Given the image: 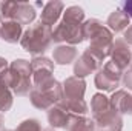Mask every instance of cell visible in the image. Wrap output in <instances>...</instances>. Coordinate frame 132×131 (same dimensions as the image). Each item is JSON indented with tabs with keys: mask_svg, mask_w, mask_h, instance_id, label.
Masks as SVG:
<instances>
[{
	"mask_svg": "<svg viewBox=\"0 0 132 131\" xmlns=\"http://www.w3.org/2000/svg\"><path fill=\"white\" fill-rule=\"evenodd\" d=\"M83 22H85V11L80 6H69L63 12L62 22L52 31V40L55 43H65L75 46L81 43L83 39Z\"/></svg>",
	"mask_w": 132,
	"mask_h": 131,
	"instance_id": "cell-1",
	"label": "cell"
},
{
	"mask_svg": "<svg viewBox=\"0 0 132 131\" xmlns=\"http://www.w3.org/2000/svg\"><path fill=\"white\" fill-rule=\"evenodd\" d=\"M29 99L37 110L48 111L63 99V86L52 77L43 83L34 85L32 91L29 93Z\"/></svg>",
	"mask_w": 132,
	"mask_h": 131,
	"instance_id": "cell-2",
	"label": "cell"
},
{
	"mask_svg": "<svg viewBox=\"0 0 132 131\" xmlns=\"http://www.w3.org/2000/svg\"><path fill=\"white\" fill-rule=\"evenodd\" d=\"M51 43H52V30L40 22L29 26L20 39L22 48L35 57L38 54H43L51 46Z\"/></svg>",
	"mask_w": 132,
	"mask_h": 131,
	"instance_id": "cell-3",
	"label": "cell"
},
{
	"mask_svg": "<svg viewBox=\"0 0 132 131\" xmlns=\"http://www.w3.org/2000/svg\"><path fill=\"white\" fill-rule=\"evenodd\" d=\"M123 72L118 66L112 62H106L103 68H100L95 74L94 83L101 91H115V88L120 85V80L123 77Z\"/></svg>",
	"mask_w": 132,
	"mask_h": 131,
	"instance_id": "cell-4",
	"label": "cell"
},
{
	"mask_svg": "<svg viewBox=\"0 0 132 131\" xmlns=\"http://www.w3.org/2000/svg\"><path fill=\"white\" fill-rule=\"evenodd\" d=\"M3 80V83L17 96H28L34 88V83L31 80V76H26L14 68H8L6 74L0 79Z\"/></svg>",
	"mask_w": 132,
	"mask_h": 131,
	"instance_id": "cell-5",
	"label": "cell"
},
{
	"mask_svg": "<svg viewBox=\"0 0 132 131\" xmlns=\"http://www.w3.org/2000/svg\"><path fill=\"white\" fill-rule=\"evenodd\" d=\"M89 42H91V45L86 49H89L98 59L104 60L109 56V53H111V46L114 43V35L108 30V26L103 25L97 33H94V35L89 39Z\"/></svg>",
	"mask_w": 132,
	"mask_h": 131,
	"instance_id": "cell-6",
	"label": "cell"
},
{
	"mask_svg": "<svg viewBox=\"0 0 132 131\" xmlns=\"http://www.w3.org/2000/svg\"><path fill=\"white\" fill-rule=\"evenodd\" d=\"M101 65H103L101 59H98L95 54H92L89 49H85V53L74 63V76L83 79V77L89 76L91 72L98 71L101 68Z\"/></svg>",
	"mask_w": 132,
	"mask_h": 131,
	"instance_id": "cell-7",
	"label": "cell"
},
{
	"mask_svg": "<svg viewBox=\"0 0 132 131\" xmlns=\"http://www.w3.org/2000/svg\"><path fill=\"white\" fill-rule=\"evenodd\" d=\"M31 71H32V83L38 85L49 79H52L54 72V62L45 56H37L31 60Z\"/></svg>",
	"mask_w": 132,
	"mask_h": 131,
	"instance_id": "cell-8",
	"label": "cell"
},
{
	"mask_svg": "<svg viewBox=\"0 0 132 131\" xmlns=\"http://www.w3.org/2000/svg\"><path fill=\"white\" fill-rule=\"evenodd\" d=\"M111 62L115 63L121 71H125L132 62V51L131 46L123 40V39H115L112 46H111V53H109Z\"/></svg>",
	"mask_w": 132,
	"mask_h": 131,
	"instance_id": "cell-9",
	"label": "cell"
},
{
	"mask_svg": "<svg viewBox=\"0 0 132 131\" xmlns=\"http://www.w3.org/2000/svg\"><path fill=\"white\" fill-rule=\"evenodd\" d=\"M95 123V128L98 131H121L123 130V117L120 113H117L112 106L109 111L101 114L98 117L92 119Z\"/></svg>",
	"mask_w": 132,
	"mask_h": 131,
	"instance_id": "cell-10",
	"label": "cell"
},
{
	"mask_svg": "<svg viewBox=\"0 0 132 131\" xmlns=\"http://www.w3.org/2000/svg\"><path fill=\"white\" fill-rule=\"evenodd\" d=\"M63 2H59V0H54V2H48L45 3L43 9H42V16H40V23H43L45 26H52L59 22L62 12H63Z\"/></svg>",
	"mask_w": 132,
	"mask_h": 131,
	"instance_id": "cell-11",
	"label": "cell"
},
{
	"mask_svg": "<svg viewBox=\"0 0 132 131\" xmlns=\"http://www.w3.org/2000/svg\"><path fill=\"white\" fill-rule=\"evenodd\" d=\"M63 99L68 100H75V99H83L86 91V82L80 77H68L63 82Z\"/></svg>",
	"mask_w": 132,
	"mask_h": 131,
	"instance_id": "cell-12",
	"label": "cell"
},
{
	"mask_svg": "<svg viewBox=\"0 0 132 131\" xmlns=\"http://www.w3.org/2000/svg\"><path fill=\"white\" fill-rule=\"evenodd\" d=\"M23 35V26L15 20L2 22L0 25V39L8 43H17Z\"/></svg>",
	"mask_w": 132,
	"mask_h": 131,
	"instance_id": "cell-13",
	"label": "cell"
},
{
	"mask_svg": "<svg viewBox=\"0 0 132 131\" xmlns=\"http://www.w3.org/2000/svg\"><path fill=\"white\" fill-rule=\"evenodd\" d=\"M108 30L111 33H121L125 30H128L131 26V19L128 17V14L123 9H115L114 12H111V16L108 17Z\"/></svg>",
	"mask_w": 132,
	"mask_h": 131,
	"instance_id": "cell-14",
	"label": "cell"
},
{
	"mask_svg": "<svg viewBox=\"0 0 132 131\" xmlns=\"http://www.w3.org/2000/svg\"><path fill=\"white\" fill-rule=\"evenodd\" d=\"M66 131H95V123L92 119L86 116H78V114H71L66 122Z\"/></svg>",
	"mask_w": 132,
	"mask_h": 131,
	"instance_id": "cell-15",
	"label": "cell"
},
{
	"mask_svg": "<svg viewBox=\"0 0 132 131\" xmlns=\"http://www.w3.org/2000/svg\"><path fill=\"white\" fill-rule=\"evenodd\" d=\"M35 16H37V11H35V6H34V5L28 3V2H19L12 20L19 22V23L23 26V25L32 23L34 19H35Z\"/></svg>",
	"mask_w": 132,
	"mask_h": 131,
	"instance_id": "cell-16",
	"label": "cell"
},
{
	"mask_svg": "<svg viewBox=\"0 0 132 131\" xmlns=\"http://www.w3.org/2000/svg\"><path fill=\"white\" fill-rule=\"evenodd\" d=\"M78 53L75 49V46L71 45H59L57 48H54V54L52 59L57 65H69L77 59Z\"/></svg>",
	"mask_w": 132,
	"mask_h": 131,
	"instance_id": "cell-17",
	"label": "cell"
},
{
	"mask_svg": "<svg viewBox=\"0 0 132 131\" xmlns=\"http://www.w3.org/2000/svg\"><path fill=\"white\" fill-rule=\"evenodd\" d=\"M68 117H69V113L60 103H57V105H54L52 108L48 110V122H49L51 128L52 127L54 128H65Z\"/></svg>",
	"mask_w": 132,
	"mask_h": 131,
	"instance_id": "cell-18",
	"label": "cell"
},
{
	"mask_svg": "<svg viewBox=\"0 0 132 131\" xmlns=\"http://www.w3.org/2000/svg\"><path fill=\"white\" fill-rule=\"evenodd\" d=\"M129 100H131V94L125 90H118V91H114V94L109 97L111 102V106L120 113V114H125L128 113V108H129Z\"/></svg>",
	"mask_w": 132,
	"mask_h": 131,
	"instance_id": "cell-19",
	"label": "cell"
},
{
	"mask_svg": "<svg viewBox=\"0 0 132 131\" xmlns=\"http://www.w3.org/2000/svg\"><path fill=\"white\" fill-rule=\"evenodd\" d=\"M111 110V102L109 97H106L103 93H97L92 96L91 100V111H92V119L94 117H98L101 114H104L106 111Z\"/></svg>",
	"mask_w": 132,
	"mask_h": 131,
	"instance_id": "cell-20",
	"label": "cell"
},
{
	"mask_svg": "<svg viewBox=\"0 0 132 131\" xmlns=\"http://www.w3.org/2000/svg\"><path fill=\"white\" fill-rule=\"evenodd\" d=\"M68 113L71 114H78V116H85L88 113V103L85 102V99H75V100H68L62 99L59 102Z\"/></svg>",
	"mask_w": 132,
	"mask_h": 131,
	"instance_id": "cell-21",
	"label": "cell"
},
{
	"mask_svg": "<svg viewBox=\"0 0 132 131\" xmlns=\"http://www.w3.org/2000/svg\"><path fill=\"white\" fill-rule=\"evenodd\" d=\"M12 91L3 83V80H0V113H6L11 110L12 106Z\"/></svg>",
	"mask_w": 132,
	"mask_h": 131,
	"instance_id": "cell-22",
	"label": "cell"
},
{
	"mask_svg": "<svg viewBox=\"0 0 132 131\" xmlns=\"http://www.w3.org/2000/svg\"><path fill=\"white\" fill-rule=\"evenodd\" d=\"M17 3L19 2H11V0H6V2L0 3V20L2 22H8V20L14 19V12H15V8H17Z\"/></svg>",
	"mask_w": 132,
	"mask_h": 131,
	"instance_id": "cell-23",
	"label": "cell"
},
{
	"mask_svg": "<svg viewBox=\"0 0 132 131\" xmlns=\"http://www.w3.org/2000/svg\"><path fill=\"white\" fill-rule=\"evenodd\" d=\"M101 26H103V23L100 20H97V19H89V20L83 22V26H81V30H83V39L89 40L94 35V33H97Z\"/></svg>",
	"mask_w": 132,
	"mask_h": 131,
	"instance_id": "cell-24",
	"label": "cell"
},
{
	"mask_svg": "<svg viewBox=\"0 0 132 131\" xmlns=\"http://www.w3.org/2000/svg\"><path fill=\"white\" fill-rule=\"evenodd\" d=\"M9 66L14 68V69H17V71H20V72H23V74H26V76H32L31 62H28V60H25V59H15L14 62H11Z\"/></svg>",
	"mask_w": 132,
	"mask_h": 131,
	"instance_id": "cell-25",
	"label": "cell"
},
{
	"mask_svg": "<svg viewBox=\"0 0 132 131\" xmlns=\"http://www.w3.org/2000/svg\"><path fill=\"white\" fill-rule=\"evenodd\" d=\"M15 131H42V125L37 119H26L22 123H19Z\"/></svg>",
	"mask_w": 132,
	"mask_h": 131,
	"instance_id": "cell-26",
	"label": "cell"
},
{
	"mask_svg": "<svg viewBox=\"0 0 132 131\" xmlns=\"http://www.w3.org/2000/svg\"><path fill=\"white\" fill-rule=\"evenodd\" d=\"M123 85L128 90H132V69H128L126 72H123Z\"/></svg>",
	"mask_w": 132,
	"mask_h": 131,
	"instance_id": "cell-27",
	"label": "cell"
},
{
	"mask_svg": "<svg viewBox=\"0 0 132 131\" xmlns=\"http://www.w3.org/2000/svg\"><path fill=\"white\" fill-rule=\"evenodd\" d=\"M120 9H123V11L128 14V17L132 19V0H128V2H125V3H121Z\"/></svg>",
	"mask_w": 132,
	"mask_h": 131,
	"instance_id": "cell-28",
	"label": "cell"
},
{
	"mask_svg": "<svg viewBox=\"0 0 132 131\" xmlns=\"http://www.w3.org/2000/svg\"><path fill=\"white\" fill-rule=\"evenodd\" d=\"M8 68H9V63H8V60H6L5 57H0V79H2V77L6 74Z\"/></svg>",
	"mask_w": 132,
	"mask_h": 131,
	"instance_id": "cell-29",
	"label": "cell"
},
{
	"mask_svg": "<svg viewBox=\"0 0 132 131\" xmlns=\"http://www.w3.org/2000/svg\"><path fill=\"white\" fill-rule=\"evenodd\" d=\"M123 37H125L123 40L131 46V45H132V25L128 28V30H125V35H123Z\"/></svg>",
	"mask_w": 132,
	"mask_h": 131,
	"instance_id": "cell-30",
	"label": "cell"
},
{
	"mask_svg": "<svg viewBox=\"0 0 132 131\" xmlns=\"http://www.w3.org/2000/svg\"><path fill=\"white\" fill-rule=\"evenodd\" d=\"M128 114H132V94H131V100H129V108H128Z\"/></svg>",
	"mask_w": 132,
	"mask_h": 131,
	"instance_id": "cell-31",
	"label": "cell"
},
{
	"mask_svg": "<svg viewBox=\"0 0 132 131\" xmlns=\"http://www.w3.org/2000/svg\"><path fill=\"white\" fill-rule=\"evenodd\" d=\"M3 123H5V119H3V116H2V113H0V130H2V127H3Z\"/></svg>",
	"mask_w": 132,
	"mask_h": 131,
	"instance_id": "cell-32",
	"label": "cell"
},
{
	"mask_svg": "<svg viewBox=\"0 0 132 131\" xmlns=\"http://www.w3.org/2000/svg\"><path fill=\"white\" fill-rule=\"evenodd\" d=\"M42 131H54V130H52V128L49 127V128H45V130H42Z\"/></svg>",
	"mask_w": 132,
	"mask_h": 131,
	"instance_id": "cell-33",
	"label": "cell"
},
{
	"mask_svg": "<svg viewBox=\"0 0 132 131\" xmlns=\"http://www.w3.org/2000/svg\"><path fill=\"white\" fill-rule=\"evenodd\" d=\"M131 69H132V62H131Z\"/></svg>",
	"mask_w": 132,
	"mask_h": 131,
	"instance_id": "cell-34",
	"label": "cell"
},
{
	"mask_svg": "<svg viewBox=\"0 0 132 131\" xmlns=\"http://www.w3.org/2000/svg\"><path fill=\"white\" fill-rule=\"evenodd\" d=\"M5 131H11V130H5Z\"/></svg>",
	"mask_w": 132,
	"mask_h": 131,
	"instance_id": "cell-35",
	"label": "cell"
}]
</instances>
